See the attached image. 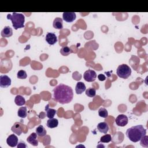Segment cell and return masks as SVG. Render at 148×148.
Segmentation results:
<instances>
[{"label": "cell", "mask_w": 148, "mask_h": 148, "mask_svg": "<svg viewBox=\"0 0 148 148\" xmlns=\"http://www.w3.org/2000/svg\"><path fill=\"white\" fill-rule=\"evenodd\" d=\"M53 97L61 104H69L73 99V90L70 86L60 83L53 89Z\"/></svg>", "instance_id": "cell-1"}, {"label": "cell", "mask_w": 148, "mask_h": 148, "mask_svg": "<svg viewBox=\"0 0 148 148\" xmlns=\"http://www.w3.org/2000/svg\"><path fill=\"white\" fill-rule=\"evenodd\" d=\"M127 138L132 142H138L146 135V130L142 125L132 126L127 130L126 132Z\"/></svg>", "instance_id": "cell-2"}, {"label": "cell", "mask_w": 148, "mask_h": 148, "mask_svg": "<svg viewBox=\"0 0 148 148\" xmlns=\"http://www.w3.org/2000/svg\"><path fill=\"white\" fill-rule=\"evenodd\" d=\"M7 19L11 20L12 26L15 30L24 27L25 16L22 14L14 12L12 15L8 14L7 15Z\"/></svg>", "instance_id": "cell-3"}, {"label": "cell", "mask_w": 148, "mask_h": 148, "mask_svg": "<svg viewBox=\"0 0 148 148\" xmlns=\"http://www.w3.org/2000/svg\"><path fill=\"white\" fill-rule=\"evenodd\" d=\"M118 76L122 79H127L131 74V69L127 64L120 65L116 70Z\"/></svg>", "instance_id": "cell-4"}, {"label": "cell", "mask_w": 148, "mask_h": 148, "mask_svg": "<svg viewBox=\"0 0 148 148\" xmlns=\"http://www.w3.org/2000/svg\"><path fill=\"white\" fill-rule=\"evenodd\" d=\"M97 76V75L96 72L94 70H88L84 72L83 75V78L84 80L88 82H94L96 79Z\"/></svg>", "instance_id": "cell-5"}, {"label": "cell", "mask_w": 148, "mask_h": 148, "mask_svg": "<svg viewBox=\"0 0 148 148\" xmlns=\"http://www.w3.org/2000/svg\"><path fill=\"white\" fill-rule=\"evenodd\" d=\"M116 124L120 127L126 126L128 122V119L127 116L123 114H120L115 119Z\"/></svg>", "instance_id": "cell-6"}, {"label": "cell", "mask_w": 148, "mask_h": 148, "mask_svg": "<svg viewBox=\"0 0 148 148\" xmlns=\"http://www.w3.org/2000/svg\"><path fill=\"white\" fill-rule=\"evenodd\" d=\"M11 79L7 75H1L0 76V87L2 88H7L11 84Z\"/></svg>", "instance_id": "cell-7"}, {"label": "cell", "mask_w": 148, "mask_h": 148, "mask_svg": "<svg viewBox=\"0 0 148 148\" xmlns=\"http://www.w3.org/2000/svg\"><path fill=\"white\" fill-rule=\"evenodd\" d=\"M46 41L51 45H55L57 42V38L56 34L53 32H48L46 35Z\"/></svg>", "instance_id": "cell-8"}, {"label": "cell", "mask_w": 148, "mask_h": 148, "mask_svg": "<svg viewBox=\"0 0 148 148\" xmlns=\"http://www.w3.org/2000/svg\"><path fill=\"white\" fill-rule=\"evenodd\" d=\"M76 18V14L74 12H64L63 14V20L67 23L73 22Z\"/></svg>", "instance_id": "cell-9"}, {"label": "cell", "mask_w": 148, "mask_h": 148, "mask_svg": "<svg viewBox=\"0 0 148 148\" xmlns=\"http://www.w3.org/2000/svg\"><path fill=\"white\" fill-rule=\"evenodd\" d=\"M7 143L8 146L11 147H15L18 145V138L16 135L15 134H12L10 135L7 139Z\"/></svg>", "instance_id": "cell-10"}, {"label": "cell", "mask_w": 148, "mask_h": 148, "mask_svg": "<svg viewBox=\"0 0 148 148\" xmlns=\"http://www.w3.org/2000/svg\"><path fill=\"white\" fill-rule=\"evenodd\" d=\"M12 132L20 136L23 132V125L20 123H15L11 128Z\"/></svg>", "instance_id": "cell-11"}, {"label": "cell", "mask_w": 148, "mask_h": 148, "mask_svg": "<svg viewBox=\"0 0 148 148\" xmlns=\"http://www.w3.org/2000/svg\"><path fill=\"white\" fill-rule=\"evenodd\" d=\"M37 134L35 132H32L31 135L27 138V142L32 145V146H36L38 145V141L37 140Z\"/></svg>", "instance_id": "cell-12"}, {"label": "cell", "mask_w": 148, "mask_h": 148, "mask_svg": "<svg viewBox=\"0 0 148 148\" xmlns=\"http://www.w3.org/2000/svg\"><path fill=\"white\" fill-rule=\"evenodd\" d=\"M97 129L100 132L107 134L109 131V126L106 122H101L97 125Z\"/></svg>", "instance_id": "cell-13"}, {"label": "cell", "mask_w": 148, "mask_h": 148, "mask_svg": "<svg viewBox=\"0 0 148 148\" xmlns=\"http://www.w3.org/2000/svg\"><path fill=\"white\" fill-rule=\"evenodd\" d=\"M13 35V31L12 28L9 26H6L1 31V36L3 38H9Z\"/></svg>", "instance_id": "cell-14"}, {"label": "cell", "mask_w": 148, "mask_h": 148, "mask_svg": "<svg viewBox=\"0 0 148 148\" xmlns=\"http://www.w3.org/2000/svg\"><path fill=\"white\" fill-rule=\"evenodd\" d=\"M86 86L85 84L82 82H79L76 83V87H75V91L77 94H81L82 93H83L86 90Z\"/></svg>", "instance_id": "cell-15"}, {"label": "cell", "mask_w": 148, "mask_h": 148, "mask_svg": "<svg viewBox=\"0 0 148 148\" xmlns=\"http://www.w3.org/2000/svg\"><path fill=\"white\" fill-rule=\"evenodd\" d=\"M45 111H46V113L47 117L49 119L53 118L54 116H55V115L57 113L56 110L49 108L48 104L45 107Z\"/></svg>", "instance_id": "cell-16"}, {"label": "cell", "mask_w": 148, "mask_h": 148, "mask_svg": "<svg viewBox=\"0 0 148 148\" xmlns=\"http://www.w3.org/2000/svg\"><path fill=\"white\" fill-rule=\"evenodd\" d=\"M53 26L56 29L61 30L63 28V19L60 18H56L53 21Z\"/></svg>", "instance_id": "cell-17"}, {"label": "cell", "mask_w": 148, "mask_h": 148, "mask_svg": "<svg viewBox=\"0 0 148 148\" xmlns=\"http://www.w3.org/2000/svg\"><path fill=\"white\" fill-rule=\"evenodd\" d=\"M58 124H59L58 120L55 118L49 119L47 121V123H46L47 127L50 128H53L57 127L58 126Z\"/></svg>", "instance_id": "cell-18"}, {"label": "cell", "mask_w": 148, "mask_h": 148, "mask_svg": "<svg viewBox=\"0 0 148 148\" xmlns=\"http://www.w3.org/2000/svg\"><path fill=\"white\" fill-rule=\"evenodd\" d=\"M15 103L18 106H23L26 104V100L21 95H17L15 97Z\"/></svg>", "instance_id": "cell-19"}, {"label": "cell", "mask_w": 148, "mask_h": 148, "mask_svg": "<svg viewBox=\"0 0 148 148\" xmlns=\"http://www.w3.org/2000/svg\"><path fill=\"white\" fill-rule=\"evenodd\" d=\"M18 115L21 118H26L27 116V110L26 107H20L18 112Z\"/></svg>", "instance_id": "cell-20"}, {"label": "cell", "mask_w": 148, "mask_h": 148, "mask_svg": "<svg viewBox=\"0 0 148 148\" xmlns=\"http://www.w3.org/2000/svg\"><path fill=\"white\" fill-rule=\"evenodd\" d=\"M36 133L39 137H44L46 135V130L43 126L40 125L36 128Z\"/></svg>", "instance_id": "cell-21"}, {"label": "cell", "mask_w": 148, "mask_h": 148, "mask_svg": "<svg viewBox=\"0 0 148 148\" xmlns=\"http://www.w3.org/2000/svg\"><path fill=\"white\" fill-rule=\"evenodd\" d=\"M72 51L71 49V48L67 46L63 47L60 50V53L64 56H68L71 53H72Z\"/></svg>", "instance_id": "cell-22"}, {"label": "cell", "mask_w": 148, "mask_h": 148, "mask_svg": "<svg viewBox=\"0 0 148 148\" xmlns=\"http://www.w3.org/2000/svg\"><path fill=\"white\" fill-rule=\"evenodd\" d=\"M98 115L101 118H107L108 116V111L104 108H101L98 110Z\"/></svg>", "instance_id": "cell-23"}, {"label": "cell", "mask_w": 148, "mask_h": 148, "mask_svg": "<svg viewBox=\"0 0 148 148\" xmlns=\"http://www.w3.org/2000/svg\"><path fill=\"white\" fill-rule=\"evenodd\" d=\"M112 141V137L110 134H105L104 136H102L100 138V142L102 143H109Z\"/></svg>", "instance_id": "cell-24"}, {"label": "cell", "mask_w": 148, "mask_h": 148, "mask_svg": "<svg viewBox=\"0 0 148 148\" xmlns=\"http://www.w3.org/2000/svg\"><path fill=\"white\" fill-rule=\"evenodd\" d=\"M86 94L89 97H94L96 94V90L94 88H89L86 90Z\"/></svg>", "instance_id": "cell-25"}, {"label": "cell", "mask_w": 148, "mask_h": 148, "mask_svg": "<svg viewBox=\"0 0 148 148\" xmlns=\"http://www.w3.org/2000/svg\"><path fill=\"white\" fill-rule=\"evenodd\" d=\"M17 77L20 79H25L27 78V75L24 70H20L17 74Z\"/></svg>", "instance_id": "cell-26"}, {"label": "cell", "mask_w": 148, "mask_h": 148, "mask_svg": "<svg viewBox=\"0 0 148 148\" xmlns=\"http://www.w3.org/2000/svg\"><path fill=\"white\" fill-rule=\"evenodd\" d=\"M147 136L145 135L143 137L140 141H141V145L143 147H148V141H147Z\"/></svg>", "instance_id": "cell-27"}, {"label": "cell", "mask_w": 148, "mask_h": 148, "mask_svg": "<svg viewBox=\"0 0 148 148\" xmlns=\"http://www.w3.org/2000/svg\"><path fill=\"white\" fill-rule=\"evenodd\" d=\"M17 147L18 148H26L27 147V145L26 144V143L23 141H20V142L18 143V145H17Z\"/></svg>", "instance_id": "cell-28"}, {"label": "cell", "mask_w": 148, "mask_h": 148, "mask_svg": "<svg viewBox=\"0 0 148 148\" xmlns=\"http://www.w3.org/2000/svg\"><path fill=\"white\" fill-rule=\"evenodd\" d=\"M98 79L100 81H104L106 79V77L103 74H99L98 75Z\"/></svg>", "instance_id": "cell-29"}]
</instances>
